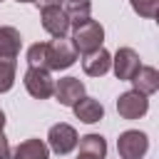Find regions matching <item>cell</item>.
Masks as SVG:
<instances>
[{
	"mask_svg": "<svg viewBox=\"0 0 159 159\" xmlns=\"http://www.w3.org/2000/svg\"><path fill=\"white\" fill-rule=\"evenodd\" d=\"M104 42V27L97 22V20H84L80 25H75V32H72V45L77 52L87 55L97 47H102Z\"/></svg>",
	"mask_w": 159,
	"mask_h": 159,
	"instance_id": "1",
	"label": "cell"
},
{
	"mask_svg": "<svg viewBox=\"0 0 159 159\" xmlns=\"http://www.w3.org/2000/svg\"><path fill=\"white\" fill-rule=\"evenodd\" d=\"M77 60V50L67 37H55L47 42V70H67Z\"/></svg>",
	"mask_w": 159,
	"mask_h": 159,
	"instance_id": "2",
	"label": "cell"
},
{
	"mask_svg": "<svg viewBox=\"0 0 159 159\" xmlns=\"http://www.w3.org/2000/svg\"><path fill=\"white\" fill-rule=\"evenodd\" d=\"M22 82H25V89L35 99H47L55 92V80L50 77V70H45V67H30L25 72Z\"/></svg>",
	"mask_w": 159,
	"mask_h": 159,
	"instance_id": "3",
	"label": "cell"
},
{
	"mask_svg": "<svg viewBox=\"0 0 159 159\" xmlns=\"http://www.w3.org/2000/svg\"><path fill=\"white\" fill-rule=\"evenodd\" d=\"M149 149V139L139 129H127L117 139V152L122 159H142Z\"/></svg>",
	"mask_w": 159,
	"mask_h": 159,
	"instance_id": "4",
	"label": "cell"
},
{
	"mask_svg": "<svg viewBox=\"0 0 159 159\" xmlns=\"http://www.w3.org/2000/svg\"><path fill=\"white\" fill-rule=\"evenodd\" d=\"M77 132H75V127H70V124H65V122H60V124H52L50 127V132H47V144H50V149L55 152V154H70L75 147H77Z\"/></svg>",
	"mask_w": 159,
	"mask_h": 159,
	"instance_id": "5",
	"label": "cell"
},
{
	"mask_svg": "<svg viewBox=\"0 0 159 159\" xmlns=\"http://www.w3.org/2000/svg\"><path fill=\"white\" fill-rule=\"evenodd\" d=\"M147 109H149V99L137 89H129L117 99V112L122 119H139L147 114Z\"/></svg>",
	"mask_w": 159,
	"mask_h": 159,
	"instance_id": "6",
	"label": "cell"
},
{
	"mask_svg": "<svg viewBox=\"0 0 159 159\" xmlns=\"http://www.w3.org/2000/svg\"><path fill=\"white\" fill-rule=\"evenodd\" d=\"M112 67H114L117 80L129 82V80L137 75V70L142 67V62H139V55H137L132 47H119L117 55H114V60H112Z\"/></svg>",
	"mask_w": 159,
	"mask_h": 159,
	"instance_id": "7",
	"label": "cell"
},
{
	"mask_svg": "<svg viewBox=\"0 0 159 159\" xmlns=\"http://www.w3.org/2000/svg\"><path fill=\"white\" fill-rule=\"evenodd\" d=\"M40 20H42V27H45L52 37H65V35H67V30H70V20H67V15H65L62 5L40 10Z\"/></svg>",
	"mask_w": 159,
	"mask_h": 159,
	"instance_id": "8",
	"label": "cell"
},
{
	"mask_svg": "<svg viewBox=\"0 0 159 159\" xmlns=\"http://www.w3.org/2000/svg\"><path fill=\"white\" fill-rule=\"evenodd\" d=\"M55 99L65 107H72L80 97H84V84L77 80V77H62L55 82Z\"/></svg>",
	"mask_w": 159,
	"mask_h": 159,
	"instance_id": "9",
	"label": "cell"
},
{
	"mask_svg": "<svg viewBox=\"0 0 159 159\" xmlns=\"http://www.w3.org/2000/svg\"><path fill=\"white\" fill-rule=\"evenodd\" d=\"M109 67H112V55L104 47H97V50H92L82 57V70L89 77H102V75L109 72Z\"/></svg>",
	"mask_w": 159,
	"mask_h": 159,
	"instance_id": "10",
	"label": "cell"
},
{
	"mask_svg": "<svg viewBox=\"0 0 159 159\" xmlns=\"http://www.w3.org/2000/svg\"><path fill=\"white\" fill-rule=\"evenodd\" d=\"M72 109H75V117L80 122H84V124H94V122H99L104 117V107L94 97H80L72 104Z\"/></svg>",
	"mask_w": 159,
	"mask_h": 159,
	"instance_id": "11",
	"label": "cell"
},
{
	"mask_svg": "<svg viewBox=\"0 0 159 159\" xmlns=\"http://www.w3.org/2000/svg\"><path fill=\"white\" fill-rule=\"evenodd\" d=\"M7 159H50V147L42 139H25L10 152Z\"/></svg>",
	"mask_w": 159,
	"mask_h": 159,
	"instance_id": "12",
	"label": "cell"
},
{
	"mask_svg": "<svg viewBox=\"0 0 159 159\" xmlns=\"http://www.w3.org/2000/svg\"><path fill=\"white\" fill-rule=\"evenodd\" d=\"M129 82L134 84L137 92H142L144 97H149V94H154V92L159 89V72H157V67L142 65V67L137 70V75H134Z\"/></svg>",
	"mask_w": 159,
	"mask_h": 159,
	"instance_id": "13",
	"label": "cell"
},
{
	"mask_svg": "<svg viewBox=\"0 0 159 159\" xmlns=\"http://www.w3.org/2000/svg\"><path fill=\"white\" fill-rule=\"evenodd\" d=\"M20 47H22L20 32L15 27H10V25H2L0 27V57L2 60H17Z\"/></svg>",
	"mask_w": 159,
	"mask_h": 159,
	"instance_id": "14",
	"label": "cell"
},
{
	"mask_svg": "<svg viewBox=\"0 0 159 159\" xmlns=\"http://www.w3.org/2000/svg\"><path fill=\"white\" fill-rule=\"evenodd\" d=\"M65 15L70 20V25H80L84 20H89V12H92V2L89 0H65Z\"/></svg>",
	"mask_w": 159,
	"mask_h": 159,
	"instance_id": "15",
	"label": "cell"
},
{
	"mask_svg": "<svg viewBox=\"0 0 159 159\" xmlns=\"http://www.w3.org/2000/svg\"><path fill=\"white\" fill-rule=\"evenodd\" d=\"M77 142H80V154H89V157H97V159L107 157V142H104V137H99V134H84Z\"/></svg>",
	"mask_w": 159,
	"mask_h": 159,
	"instance_id": "16",
	"label": "cell"
},
{
	"mask_svg": "<svg viewBox=\"0 0 159 159\" xmlns=\"http://www.w3.org/2000/svg\"><path fill=\"white\" fill-rule=\"evenodd\" d=\"M27 62H30V67H45L47 70V42H35L27 50Z\"/></svg>",
	"mask_w": 159,
	"mask_h": 159,
	"instance_id": "17",
	"label": "cell"
},
{
	"mask_svg": "<svg viewBox=\"0 0 159 159\" xmlns=\"http://www.w3.org/2000/svg\"><path fill=\"white\" fill-rule=\"evenodd\" d=\"M15 84V60L0 57V92H7Z\"/></svg>",
	"mask_w": 159,
	"mask_h": 159,
	"instance_id": "18",
	"label": "cell"
},
{
	"mask_svg": "<svg viewBox=\"0 0 159 159\" xmlns=\"http://www.w3.org/2000/svg\"><path fill=\"white\" fill-rule=\"evenodd\" d=\"M132 2V10L139 15V17H154L157 15V7H159V0H129Z\"/></svg>",
	"mask_w": 159,
	"mask_h": 159,
	"instance_id": "19",
	"label": "cell"
},
{
	"mask_svg": "<svg viewBox=\"0 0 159 159\" xmlns=\"http://www.w3.org/2000/svg\"><path fill=\"white\" fill-rule=\"evenodd\" d=\"M10 157V142H7V137L0 132V159H7Z\"/></svg>",
	"mask_w": 159,
	"mask_h": 159,
	"instance_id": "20",
	"label": "cell"
},
{
	"mask_svg": "<svg viewBox=\"0 0 159 159\" xmlns=\"http://www.w3.org/2000/svg\"><path fill=\"white\" fill-rule=\"evenodd\" d=\"M40 10H45V7H57V5H62L65 0H32Z\"/></svg>",
	"mask_w": 159,
	"mask_h": 159,
	"instance_id": "21",
	"label": "cell"
},
{
	"mask_svg": "<svg viewBox=\"0 0 159 159\" xmlns=\"http://www.w3.org/2000/svg\"><path fill=\"white\" fill-rule=\"evenodd\" d=\"M2 127H5V114H2V109H0V132H2Z\"/></svg>",
	"mask_w": 159,
	"mask_h": 159,
	"instance_id": "22",
	"label": "cell"
},
{
	"mask_svg": "<svg viewBox=\"0 0 159 159\" xmlns=\"http://www.w3.org/2000/svg\"><path fill=\"white\" fill-rule=\"evenodd\" d=\"M77 159H97V157H89V154H77Z\"/></svg>",
	"mask_w": 159,
	"mask_h": 159,
	"instance_id": "23",
	"label": "cell"
},
{
	"mask_svg": "<svg viewBox=\"0 0 159 159\" xmlns=\"http://www.w3.org/2000/svg\"><path fill=\"white\" fill-rule=\"evenodd\" d=\"M17 2H32V0H17Z\"/></svg>",
	"mask_w": 159,
	"mask_h": 159,
	"instance_id": "24",
	"label": "cell"
}]
</instances>
